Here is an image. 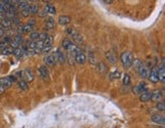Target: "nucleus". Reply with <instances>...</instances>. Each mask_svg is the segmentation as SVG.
I'll list each match as a JSON object with an SVG mask.
<instances>
[{
  "label": "nucleus",
  "instance_id": "f257e3e1",
  "mask_svg": "<svg viewBox=\"0 0 165 128\" xmlns=\"http://www.w3.org/2000/svg\"><path fill=\"white\" fill-rule=\"evenodd\" d=\"M63 48L68 52L69 54H72L74 57H75L77 54H79L82 52V50L75 45L74 43H72L69 39H64L63 40Z\"/></svg>",
  "mask_w": 165,
  "mask_h": 128
},
{
  "label": "nucleus",
  "instance_id": "f03ea898",
  "mask_svg": "<svg viewBox=\"0 0 165 128\" xmlns=\"http://www.w3.org/2000/svg\"><path fill=\"white\" fill-rule=\"evenodd\" d=\"M134 60H135V58H134V55L130 51H124L120 55V61H121L124 69L130 68L131 65H133Z\"/></svg>",
  "mask_w": 165,
  "mask_h": 128
},
{
  "label": "nucleus",
  "instance_id": "7ed1b4c3",
  "mask_svg": "<svg viewBox=\"0 0 165 128\" xmlns=\"http://www.w3.org/2000/svg\"><path fill=\"white\" fill-rule=\"evenodd\" d=\"M16 81L15 77L13 75H10V76H7V77H3L0 79V84H1L2 87L4 88L5 90L8 89V88L12 86L13 83Z\"/></svg>",
  "mask_w": 165,
  "mask_h": 128
},
{
  "label": "nucleus",
  "instance_id": "20e7f679",
  "mask_svg": "<svg viewBox=\"0 0 165 128\" xmlns=\"http://www.w3.org/2000/svg\"><path fill=\"white\" fill-rule=\"evenodd\" d=\"M68 33L69 35H71L72 40H74L77 44H79V45H82V44L84 43L83 36L81 35L79 32H77L75 30L71 29V28H69V29H68Z\"/></svg>",
  "mask_w": 165,
  "mask_h": 128
},
{
  "label": "nucleus",
  "instance_id": "39448f33",
  "mask_svg": "<svg viewBox=\"0 0 165 128\" xmlns=\"http://www.w3.org/2000/svg\"><path fill=\"white\" fill-rule=\"evenodd\" d=\"M34 78H35V74H34V72H33L32 69L27 68L23 71V74H21V80L26 81L27 83H30L34 80Z\"/></svg>",
  "mask_w": 165,
  "mask_h": 128
},
{
  "label": "nucleus",
  "instance_id": "423d86ee",
  "mask_svg": "<svg viewBox=\"0 0 165 128\" xmlns=\"http://www.w3.org/2000/svg\"><path fill=\"white\" fill-rule=\"evenodd\" d=\"M38 72H39V75H40V77L44 80V81H47V82L49 81V80H50V73H49V70L46 68L45 66L40 67Z\"/></svg>",
  "mask_w": 165,
  "mask_h": 128
},
{
  "label": "nucleus",
  "instance_id": "0eeeda50",
  "mask_svg": "<svg viewBox=\"0 0 165 128\" xmlns=\"http://www.w3.org/2000/svg\"><path fill=\"white\" fill-rule=\"evenodd\" d=\"M148 78H149V80L152 83H157L159 81V78H158V68L157 67H154V68L151 70L149 76H148Z\"/></svg>",
  "mask_w": 165,
  "mask_h": 128
},
{
  "label": "nucleus",
  "instance_id": "6e6552de",
  "mask_svg": "<svg viewBox=\"0 0 165 128\" xmlns=\"http://www.w3.org/2000/svg\"><path fill=\"white\" fill-rule=\"evenodd\" d=\"M53 54H54L56 62L60 63V64H64V63H65L66 57H65V54H64L63 52H62V50H60V49H57V50L55 51Z\"/></svg>",
  "mask_w": 165,
  "mask_h": 128
},
{
  "label": "nucleus",
  "instance_id": "1a4fd4ad",
  "mask_svg": "<svg viewBox=\"0 0 165 128\" xmlns=\"http://www.w3.org/2000/svg\"><path fill=\"white\" fill-rule=\"evenodd\" d=\"M139 74H140V76H141V78H144V79H146V78H148V76H149V74H150V71H149V68H148V66L147 65H143L140 67V69H139Z\"/></svg>",
  "mask_w": 165,
  "mask_h": 128
},
{
  "label": "nucleus",
  "instance_id": "9d476101",
  "mask_svg": "<svg viewBox=\"0 0 165 128\" xmlns=\"http://www.w3.org/2000/svg\"><path fill=\"white\" fill-rule=\"evenodd\" d=\"M151 120H152V122H154V123L159 124V125H164L165 124L164 116L159 115V114H155V115H153L152 117H151Z\"/></svg>",
  "mask_w": 165,
  "mask_h": 128
},
{
  "label": "nucleus",
  "instance_id": "9b49d317",
  "mask_svg": "<svg viewBox=\"0 0 165 128\" xmlns=\"http://www.w3.org/2000/svg\"><path fill=\"white\" fill-rule=\"evenodd\" d=\"M146 90H147V86H146V83L145 82H141L138 86H136V87L134 88V92H135L136 94H140V95Z\"/></svg>",
  "mask_w": 165,
  "mask_h": 128
},
{
  "label": "nucleus",
  "instance_id": "f8f14e48",
  "mask_svg": "<svg viewBox=\"0 0 165 128\" xmlns=\"http://www.w3.org/2000/svg\"><path fill=\"white\" fill-rule=\"evenodd\" d=\"M44 63H45V65L47 66H54L55 64H56V60H55V57L54 54H49L47 55L43 58Z\"/></svg>",
  "mask_w": 165,
  "mask_h": 128
},
{
  "label": "nucleus",
  "instance_id": "ddd939ff",
  "mask_svg": "<svg viewBox=\"0 0 165 128\" xmlns=\"http://www.w3.org/2000/svg\"><path fill=\"white\" fill-rule=\"evenodd\" d=\"M158 78L159 81L164 82L165 81V67H164V61L162 62V65L158 68Z\"/></svg>",
  "mask_w": 165,
  "mask_h": 128
},
{
  "label": "nucleus",
  "instance_id": "4468645a",
  "mask_svg": "<svg viewBox=\"0 0 165 128\" xmlns=\"http://www.w3.org/2000/svg\"><path fill=\"white\" fill-rule=\"evenodd\" d=\"M74 61L77 62V64H79V65H84L87 61V57L84 52H81V54H77L74 57Z\"/></svg>",
  "mask_w": 165,
  "mask_h": 128
},
{
  "label": "nucleus",
  "instance_id": "2eb2a0df",
  "mask_svg": "<svg viewBox=\"0 0 165 128\" xmlns=\"http://www.w3.org/2000/svg\"><path fill=\"white\" fill-rule=\"evenodd\" d=\"M106 58H107L108 62L110 64H112V65L116 64V62H117V57H116V55L113 51H107V52H106Z\"/></svg>",
  "mask_w": 165,
  "mask_h": 128
},
{
  "label": "nucleus",
  "instance_id": "dca6fc26",
  "mask_svg": "<svg viewBox=\"0 0 165 128\" xmlns=\"http://www.w3.org/2000/svg\"><path fill=\"white\" fill-rule=\"evenodd\" d=\"M71 16H61L60 18L58 19V23L60 25H62V26L68 25L71 23Z\"/></svg>",
  "mask_w": 165,
  "mask_h": 128
},
{
  "label": "nucleus",
  "instance_id": "f3484780",
  "mask_svg": "<svg viewBox=\"0 0 165 128\" xmlns=\"http://www.w3.org/2000/svg\"><path fill=\"white\" fill-rule=\"evenodd\" d=\"M151 97H152V92H149L148 90H146L140 95V99H141V102H149Z\"/></svg>",
  "mask_w": 165,
  "mask_h": 128
},
{
  "label": "nucleus",
  "instance_id": "a211bd4d",
  "mask_svg": "<svg viewBox=\"0 0 165 128\" xmlns=\"http://www.w3.org/2000/svg\"><path fill=\"white\" fill-rule=\"evenodd\" d=\"M151 99H152L153 102H160V101H162V93H161V91H159V90L154 91V92L152 93V97H151Z\"/></svg>",
  "mask_w": 165,
  "mask_h": 128
},
{
  "label": "nucleus",
  "instance_id": "6ab92c4d",
  "mask_svg": "<svg viewBox=\"0 0 165 128\" xmlns=\"http://www.w3.org/2000/svg\"><path fill=\"white\" fill-rule=\"evenodd\" d=\"M0 23L2 25V28H5V29H9L10 27H12V21H10L9 19H7L6 16H4L2 19H0Z\"/></svg>",
  "mask_w": 165,
  "mask_h": 128
},
{
  "label": "nucleus",
  "instance_id": "aec40b11",
  "mask_svg": "<svg viewBox=\"0 0 165 128\" xmlns=\"http://www.w3.org/2000/svg\"><path fill=\"white\" fill-rule=\"evenodd\" d=\"M46 27L48 30H53L55 28V21L54 19H52L51 16L47 18V21H46Z\"/></svg>",
  "mask_w": 165,
  "mask_h": 128
},
{
  "label": "nucleus",
  "instance_id": "412c9836",
  "mask_svg": "<svg viewBox=\"0 0 165 128\" xmlns=\"http://www.w3.org/2000/svg\"><path fill=\"white\" fill-rule=\"evenodd\" d=\"M97 69H98V71L100 72L101 74H106L107 73V66L105 65L104 63H99L97 65Z\"/></svg>",
  "mask_w": 165,
  "mask_h": 128
},
{
  "label": "nucleus",
  "instance_id": "4be33fe9",
  "mask_svg": "<svg viewBox=\"0 0 165 128\" xmlns=\"http://www.w3.org/2000/svg\"><path fill=\"white\" fill-rule=\"evenodd\" d=\"M18 87L24 91H27L29 89V84H28L26 81H24V80H18Z\"/></svg>",
  "mask_w": 165,
  "mask_h": 128
},
{
  "label": "nucleus",
  "instance_id": "5701e85b",
  "mask_svg": "<svg viewBox=\"0 0 165 128\" xmlns=\"http://www.w3.org/2000/svg\"><path fill=\"white\" fill-rule=\"evenodd\" d=\"M13 54L15 55L18 58H21L24 57V54H25V52L23 49L21 48V47H18V48H15V49H13Z\"/></svg>",
  "mask_w": 165,
  "mask_h": 128
},
{
  "label": "nucleus",
  "instance_id": "b1692460",
  "mask_svg": "<svg viewBox=\"0 0 165 128\" xmlns=\"http://www.w3.org/2000/svg\"><path fill=\"white\" fill-rule=\"evenodd\" d=\"M45 10L47 12V13H50V15H55L56 13V9H55V7L52 4H47Z\"/></svg>",
  "mask_w": 165,
  "mask_h": 128
},
{
  "label": "nucleus",
  "instance_id": "393cba45",
  "mask_svg": "<svg viewBox=\"0 0 165 128\" xmlns=\"http://www.w3.org/2000/svg\"><path fill=\"white\" fill-rule=\"evenodd\" d=\"M52 42H53V36L49 35L48 37H47L46 40L43 41V47H47V46H52Z\"/></svg>",
  "mask_w": 165,
  "mask_h": 128
},
{
  "label": "nucleus",
  "instance_id": "a878e982",
  "mask_svg": "<svg viewBox=\"0 0 165 128\" xmlns=\"http://www.w3.org/2000/svg\"><path fill=\"white\" fill-rule=\"evenodd\" d=\"M30 7V4H29V1H21V3L18 5V8L21 12H23V10L27 9V8Z\"/></svg>",
  "mask_w": 165,
  "mask_h": 128
},
{
  "label": "nucleus",
  "instance_id": "bb28decb",
  "mask_svg": "<svg viewBox=\"0 0 165 128\" xmlns=\"http://www.w3.org/2000/svg\"><path fill=\"white\" fill-rule=\"evenodd\" d=\"M39 12V6L36 4L30 5V15H36Z\"/></svg>",
  "mask_w": 165,
  "mask_h": 128
},
{
  "label": "nucleus",
  "instance_id": "cd10ccee",
  "mask_svg": "<svg viewBox=\"0 0 165 128\" xmlns=\"http://www.w3.org/2000/svg\"><path fill=\"white\" fill-rule=\"evenodd\" d=\"M87 60L90 61V63L92 64V65H96V60H95V55H94L93 51H92V50L89 51V55H88V57H87Z\"/></svg>",
  "mask_w": 165,
  "mask_h": 128
},
{
  "label": "nucleus",
  "instance_id": "c85d7f7f",
  "mask_svg": "<svg viewBox=\"0 0 165 128\" xmlns=\"http://www.w3.org/2000/svg\"><path fill=\"white\" fill-rule=\"evenodd\" d=\"M12 41H15V42H16L18 44H21V43H23L24 39H23V36L19 35V34H18V35H15V37H13V38L12 39Z\"/></svg>",
  "mask_w": 165,
  "mask_h": 128
},
{
  "label": "nucleus",
  "instance_id": "c756f323",
  "mask_svg": "<svg viewBox=\"0 0 165 128\" xmlns=\"http://www.w3.org/2000/svg\"><path fill=\"white\" fill-rule=\"evenodd\" d=\"M39 36H40V33L38 32H32L30 35V38L32 41H38L39 40Z\"/></svg>",
  "mask_w": 165,
  "mask_h": 128
},
{
  "label": "nucleus",
  "instance_id": "7c9ffc66",
  "mask_svg": "<svg viewBox=\"0 0 165 128\" xmlns=\"http://www.w3.org/2000/svg\"><path fill=\"white\" fill-rule=\"evenodd\" d=\"M143 65V63L141 62V60H138V58H137V60H134V62H133V65L131 66H134L135 67V69L136 70H139L140 69V67H141Z\"/></svg>",
  "mask_w": 165,
  "mask_h": 128
},
{
  "label": "nucleus",
  "instance_id": "2f4dec72",
  "mask_svg": "<svg viewBox=\"0 0 165 128\" xmlns=\"http://www.w3.org/2000/svg\"><path fill=\"white\" fill-rule=\"evenodd\" d=\"M33 29H34V26L31 24H28L24 27V33H31L33 31Z\"/></svg>",
  "mask_w": 165,
  "mask_h": 128
},
{
  "label": "nucleus",
  "instance_id": "473e14b6",
  "mask_svg": "<svg viewBox=\"0 0 165 128\" xmlns=\"http://www.w3.org/2000/svg\"><path fill=\"white\" fill-rule=\"evenodd\" d=\"M2 54H6V55L12 54H13V49L12 48V47H8V46H7L6 48L2 50Z\"/></svg>",
  "mask_w": 165,
  "mask_h": 128
},
{
  "label": "nucleus",
  "instance_id": "72a5a7b5",
  "mask_svg": "<svg viewBox=\"0 0 165 128\" xmlns=\"http://www.w3.org/2000/svg\"><path fill=\"white\" fill-rule=\"evenodd\" d=\"M156 108H157V110L161 111V112H164V110H165V105H164V102H158L157 106H156Z\"/></svg>",
  "mask_w": 165,
  "mask_h": 128
},
{
  "label": "nucleus",
  "instance_id": "f704fd0d",
  "mask_svg": "<svg viewBox=\"0 0 165 128\" xmlns=\"http://www.w3.org/2000/svg\"><path fill=\"white\" fill-rule=\"evenodd\" d=\"M120 77V73L118 71H114L110 74V79H117Z\"/></svg>",
  "mask_w": 165,
  "mask_h": 128
},
{
  "label": "nucleus",
  "instance_id": "c9c22d12",
  "mask_svg": "<svg viewBox=\"0 0 165 128\" xmlns=\"http://www.w3.org/2000/svg\"><path fill=\"white\" fill-rule=\"evenodd\" d=\"M130 83V75L125 74L124 76V85H128Z\"/></svg>",
  "mask_w": 165,
  "mask_h": 128
},
{
  "label": "nucleus",
  "instance_id": "e433bc0d",
  "mask_svg": "<svg viewBox=\"0 0 165 128\" xmlns=\"http://www.w3.org/2000/svg\"><path fill=\"white\" fill-rule=\"evenodd\" d=\"M48 36H49V34H47V33H41L40 36H39V40H41V41L46 40Z\"/></svg>",
  "mask_w": 165,
  "mask_h": 128
},
{
  "label": "nucleus",
  "instance_id": "4c0bfd02",
  "mask_svg": "<svg viewBox=\"0 0 165 128\" xmlns=\"http://www.w3.org/2000/svg\"><path fill=\"white\" fill-rule=\"evenodd\" d=\"M24 27H25V25H21V24H19L18 26V33L19 35L24 33Z\"/></svg>",
  "mask_w": 165,
  "mask_h": 128
},
{
  "label": "nucleus",
  "instance_id": "58836bf2",
  "mask_svg": "<svg viewBox=\"0 0 165 128\" xmlns=\"http://www.w3.org/2000/svg\"><path fill=\"white\" fill-rule=\"evenodd\" d=\"M52 49V46H47V47H43V48L41 49V52H43V54H46V52H49L50 50Z\"/></svg>",
  "mask_w": 165,
  "mask_h": 128
},
{
  "label": "nucleus",
  "instance_id": "ea45409f",
  "mask_svg": "<svg viewBox=\"0 0 165 128\" xmlns=\"http://www.w3.org/2000/svg\"><path fill=\"white\" fill-rule=\"evenodd\" d=\"M8 46V44H6V43H4L3 41H0V50H3V49H5L6 47Z\"/></svg>",
  "mask_w": 165,
  "mask_h": 128
},
{
  "label": "nucleus",
  "instance_id": "a19ab883",
  "mask_svg": "<svg viewBox=\"0 0 165 128\" xmlns=\"http://www.w3.org/2000/svg\"><path fill=\"white\" fill-rule=\"evenodd\" d=\"M21 13H23V16H25V18L29 16H30V7H29V8H27V9L23 10V12H21Z\"/></svg>",
  "mask_w": 165,
  "mask_h": 128
},
{
  "label": "nucleus",
  "instance_id": "79ce46f5",
  "mask_svg": "<svg viewBox=\"0 0 165 128\" xmlns=\"http://www.w3.org/2000/svg\"><path fill=\"white\" fill-rule=\"evenodd\" d=\"M4 91H5V89H4L3 87H2V86H1V84H0V94H2V93L4 92Z\"/></svg>",
  "mask_w": 165,
  "mask_h": 128
},
{
  "label": "nucleus",
  "instance_id": "37998d69",
  "mask_svg": "<svg viewBox=\"0 0 165 128\" xmlns=\"http://www.w3.org/2000/svg\"><path fill=\"white\" fill-rule=\"evenodd\" d=\"M103 2H104V3H107V4H110V3H112V0H104V1H103Z\"/></svg>",
  "mask_w": 165,
  "mask_h": 128
},
{
  "label": "nucleus",
  "instance_id": "c03bdc74",
  "mask_svg": "<svg viewBox=\"0 0 165 128\" xmlns=\"http://www.w3.org/2000/svg\"><path fill=\"white\" fill-rule=\"evenodd\" d=\"M1 29H3V28H2V25H1V23H0V30Z\"/></svg>",
  "mask_w": 165,
  "mask_h": 128
}]
</instances>
